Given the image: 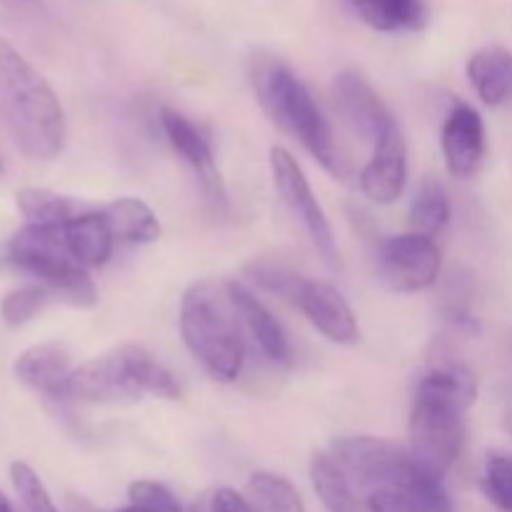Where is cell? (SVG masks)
<instances>
[{
  "instance_id": "6da1fadb",
  "label": "cell",
  "mask_w": 512,
  "mask_h": 512,
  "mask_svg": "<svg viewBox=\"0 0 512 512\" xmlns=\"http://www.w3.org/2000/svg\"><path fill=\"white\" fill-rule=\"evenodd\" d=\"M310 480L328 512H455L443 478L423 463L393 473H348L333 455L318 453Z\"/></svg>"
},
{
  "instance_id": "7402d4cb",
  "label": "cell",
  "mask_w": 512,
  "mask_h": 512,
  "mask_svg": "<svg viewBox=\"0 0 512 512\" xmlns=\"http://www.w3.org/2000/svg\"><path fill=\"white\" fill-rule=\"evenodd\" d=\"M450 223V198L438 178H423L410 200V225L413 233L435 238Z\"/></svg>"
},
{
  "instance_id": "52a82bcc",
  "label": "cell",
  "mask_w": 512,
  "mask_h": 512,
  "mask_svg": "<svg viewBox=\"0 0 512 512\" xmlns=\"http://www.w3.org/2000/svg\"><path fill=\"white\" fill-rule=\"evenodd\" d=\"M270 170H273L278 195L283 198V203L293 210L295 218L303 223V228L308 230L310 240H313L315 250H318V255L323 258V263L328 265L330 270L343 268L338 240H335L333 228H330L328 215H325L323 205L315 198L313 188H310L308 178H305L303 168H300L298 160L293 158V153H288L285 148L270 150Z\"/></svg>"
},
{
  "instance_id": "9c48e42d",
  "label": "cell",
  "mask_w": 512,
  "mask_h": 512,
  "mask_svg": "<svg viewBox=\"0 0 512 512\" xmlns=\"http://www.w3.org/2000/svg\"><path fill=\"white\" fill-rule=\"evenodd\" d=\"M160 128H163L165 138L173 145L175 153L195 170L210 203L218 210L228 208V193H225V185L218 168H215L213 148H210L208 135L193 120L185 118L183 113H178L173 108L160 110Z\"/></svg>"
},
{
  "instance_id": "1f68e13d",
  "label": "cell",
  "mask_w": 512,
  "mask_h": 512,
  "mask_svg": "<svg viewBox=\"0 0 512 512\" xmlns=\"http://www.w3.org/2000/svg\"><path fill=\"white\" fill-rule=\"evenodd\" d=\"M0 512H15L13 503H10L8 495H5V493H0Z\"/></svg>"
},
{
  "instance_id": "4dcf8cb0",
  "label": "cell",
  "mask_w": 512,
  "mask_h": 512,
  "mask_svg": "<svg viewBox=\"0 0 512 512\" xmlns=\"http://www.w3.org/2000/svg\"><path fill=\"white\" fill-rule=\"evenodd\" d=\"M210 512H255L250 498H243L238 490L220 488L210 500Z\"/></svg>"
},
{
  "instance_id": "4fadbf2b",
  "label": "cell",
  "mask_w": 512,
  "mask_h": 512,
  "mask_svg": "<svg viewBox=\"0 0 512 512\" xmlns=\"http://www.w3.org/2000/svg\"><path fill=\"white\" fill-rule=\"evenodd\" d=\"M440 148L453 178H473L485 158V125L478 110L455 103L440 130Z\"/></svg>"
},
{
  "instance_id": "603a6c76",
  "label": "cell",
  "mask_w": 512,
  "mask_h": 512,
  "mask_svg": "<svg viewBox=\"0 0 512 512\" xmlns=\"http://www.w3.org/2000/svg\"><path fill=\"white\" fill-rule=\"evenodd\" d=\"M420 393L435 395V398L453 403L455 408L468 410L478 398V378L465 365L448 363L433 368L418 385Z\"/></svg>"
},
{
  "instance_id": "d4e9b609",
  "label": "cell",
  "mask_w": 512,
  "mask_h": 512,
  "mask_svg": "<svg viewBox=\"0 0 512 512\" xmlns=\"http://www.w3.org/2000/svg\"><path fill=\"white\" fill-rule=\"evenodd\" d=\"M15 205L20 215L33 225H60L70 220L78 205L65 195L53 193L48 188H23L15 193Z\"/></svg>"
},
{
  "instance_id": "5bb4252c",
  "label": "cell",
  "mask_w": 512,
  "mask_h": 512,
  "mask_svg": "<svg viewBox=\"0 0 512 512\" xmlns=\"http://www.w3.org/2000/svg\"><path fill=\"white\" fill-rule=\"evenodd\" d=\"M70 368L68 350L60 343H40L23 350L13 363V375L20 385L50 400L68 398Z\"/></svg>"
},
{
  "instance_id": "d6986e66",
  "label": "cell",
  "mask_w": 512,
  "mask_h": 512,
  "mask_svg": "<svg viewBox=\"0 0 512 512\" xmlns=\"http://www.w3.org/2000/svg\"><path fill=\"white\" fill-rule=\"evenodd\" d=\"M115 355L123 365V373L128 378L135 400H140L143 395H153V398L163 400L180 398V388L173 375H170V370L163 368L145 348L128 343L115 348Z\"/></svg>"
},
{
  "instance_id": "836d02e7",
  "label": "cell",
  "mask_w": 512,
  "mask_h": 512,
  "mask_svg": "<svg viewBox=\"0 0 512 512\" xmlns=\"http://www.w3.org/2000/svg\"><path fill=\"white\" fill-rule=\"evenodd\" d=\"M5 173V165H3V158H0V175Z\"/></svg>"
},
{
  "instance_id": "4316f807",
  "label": "cell",
  "mask_w": 512,
  "mask_h": 512,
  "mask_svg": "<svg viewBox=\"0 0 512 512\" xmlns=\"http://www.w3.org/2000/svg\"><path fill=\"white\" fill-rule=\"evenodd\" d=\"M483 493L500 512H512V453L495 450L483 465Z\"/></svg>"
},
{
  "instance_id": "d6a6232c",
  "label": "cell",
  "mask_w": 512,
  "mask_h": 512,
  "mask_svg": "<svg viewBox=\"0 0 512 512\" xmlns=\"http://www.w3.org/2000/svg\"><path fill=\"white\" fill-rule=\"evenodd\" d=\"M115 512H150V510H145V508H138V505H125V508H120V510H115Z\"/></svg>"
},
{
  "instance_id": "9a60e30c",
  "label": "cell",
  "mask_w": 512,
  "mask_h": 512,
  "mask_svg": "<svg viewBox=\"0 0 512 512\" xmlns=\"http://www.w3.org/2000/svg\"><path fill=\"white\" fill-rule=\"evenodd\" d=\"M230 300H233L235 310H238V318L243 323V328L248 330V335L253 338V343L258 345L260 353L268 360L278 365H290L293 363V350H290V340L285 335L283 325L275 320V315L250 293L248 288H243L240 283L230 280L228 283Z\"/></svg>"
},
{
  "instance_id": "8fae6325",
  "label": "cell",
  "mask_w": 512,
  "mask_h": 512,
  "mask_svg": "<svg viewBox=\"0 0 512 512\" xmlns=\"http://www.w3.org/2000/svg\"><path fill=\"white\" fill-rule=\"evenodd\" d=\"M335 110L343 123L363 140H378L395 123L393 113L383 103L373 85L355 70H343L333 80Z\"/></svg>"
},
{
  "instance_id": "ffe728a7",
  "label": "cell",
  "mask_w": 512,
  "mask_h": 512,
  "mask_svg": "<svg viewBox=\"0 0 512 512\" xmlns=\"http://www.w3.org/2000/svg\"><path fill=\"white\" fill-rule=\"evenodd\" d=\"M365 25L380 33L418 30L425 25L423 0H343Z\"/></svg>"
},
{
  "instance_id": "277c9868",
  "label": "cell",
  "mask_w": 512,
  "mask_h": 512,
  "mask_svg": "<svg viewBox=\"0 0 512 512\" xmlns=\"http://www.w3.org/2000/svg\"><path fill=\"white\" fill-rule=\"evenodd\" d=\"M180 335L210 378L233 383L243 370L245 338L228 283L198 280L180 300Z\"/></svg>"
},
{
  "instance_id": "8992f818",
  "label": "cell",
  "mask_w": 512,
  "mask_h": 512,
  "mask_svg": "<svg viewBox=\"0 0 512 512\" xmlns=\"http://www.w3.org/2000/svg\"><path fill=\"white\" fill-rule=\"evenodd\" d=\"M465 448V410L428 393H415L410 410V453L445 478Z\"/></svg>"
},
{
  "instance_id": "2e32d148",
  "label": "cell",
  "mask_w": 512,
  "mask_h": 512,
  "mask_svg": "<svg viewBox=\"0 0 512 512\" xmlns=\"http://www.w3.org/2000/svg\"><path fill=\"white\" fill-rule=\"evenodd\" d=\"M68 398L85 400V403H123V400H133L113 350L108 355H100V358L88 360V363L73 368L68 378Z\"/></svg>"
},
{
  "instance_id": "484cf974",
  "label": "cell",
  "mask_w": 512,
  "mask_h": 512,
  "mask_svg": "<svg viewBox=\"0 0 512 512\" xmlns=\"http://www.w3.org/2000/svg\"><path fill=\"white\" fill-rule=\"evenodd\" d=\"M50 300H55L43 285H20V288L10 290L0 298V318L10 328H20V325L30 323L35 315L43 313L48 308Z\"/></svg>"
},
{
  "instance_id": "ac0fdd59",
  "label": "cell",
  "mask_w": 512,
  "mask_h": 512,
  "mask_svg": "<svg viewBox=\"0 0 512 512\" xmlns=\"http://www.w3.org/2000/svg\"><path fill=\"white\" fill-rule=\"evenodd\" d=\"M468 80L478 98L490 108H512V53L483 48L468 60Z\"/></svg>"
},
{
  "instance_id": "cb8c5ba5",
  "label": "cell",
  "mask_w": 512,
  "mask_h": 512,
  "mask_svg": "<svg viewBox=\"0 0 512 512\" xmlns=\"http://www.w3.org/2000/svg\"><path fill=\"white\" fill-rule=\"evenodd\" d=\"M248 495L255 512H305L303 498L283 475L258 470L248 480Z\"/></svg>"
},
{
  "instance_id": "83f0119b",
  "label": "cell",
  "mask_w": 512,
  "mask_h": 512,
  "mask_svg": "<svg viewBox=\"0 0 512 512\" xmlns=\"http://www.w3.org/2000/svg\"><path fill=\"white\" fill-rule=\"evenodd\" d=\"M245 273H248L250 280L258 283L260 288L268 290V293L273 295H280V298L290 300V303L295 300L298 285L303 283V275L285 268V265L273 263V260H255V263H250L248 268H245Z\"/></svg>"
},
{
  "instance_id": "e0dca14e",
  "label": "cell",
  "mask_w": 512,
  "mask_h": 512,
  "mask_svg": "<svg viewBox=\"0 0 512 512\" xmlns=\"http://www.w3.org/2000/svg\"><path fill=\"white\" fill-rule=\"evenodd\" d=\"M65 248L70 258L85 270L100 268L113 255V233L103 210H85L63 223Z\"/></svg>"
},
{
  "instance_id": "f1b7e54d",
  "label": "cell",
  "mask_w": 512,
  "mask_h": 512,
  "mask_svg": "<svg viewBox=\"0 0 512 512\" xmlns=\"http://www.w3.org/2000/svg\"><path fill=\"white\" fill-rule=\"evenodd\" d=\"M10 480H13V488L18 493L25 512H60L55 508L48 490H45L43 480L38 478V473L28 463L10 465Z\"/></svg>"
},
{
  "instance_id": "ba28073f",
  "label": "cell",
  "mask_w": 512,
  "mask_h": 512,
  "mask_svg": "<svg viewBox=\"0 0 512 512\" xmlns=\"http://www.w3.org/2000/svg\"><path fill=\"white\" fill-rule=\"evenodd\" d=\"M440 248L420 233L390 235L375 248V270L380 283L393 293H420L440 278Z\"/></svg>"
},
{
  "instance_id": "7c38bea8",
  "label": "cell",
  "mask_w": 512,
  "mask_h": 512,
  "mask_svg": "<svg viewBox=\"0 0 512 512\" xmlns=\"http://www.w3.org/2000/svg\"><path fill=\"white\" fill-rule=\"evenodd\" d=\"M295 308L308 318L318 333L338 345H355L360 340L358 318L338 288L323 280L303 278L293 300Z\"/></svg>"
},
{
  "instance_id": "f546056e",
  "label": "cell",
  "mask_w": 512,
  "mask_h": 512,
  "mask_svg": "<svg viewBox=\"0 0 512 512\" xmlns=\"http://www.w3.org/2000/svg\"><path fill=\"white\" fill-rule=\"evenodd\" d=\"M128 498L133 505L150 512H193L183 500L175 498L165 485L155 483V480H138V483H133L128 490Z\"/></svg>"
},
{
  "instance_id": "5b68a950",
  "label": "cell",
  "mask_w": 512,
  "mask_h": 512,
  "mask_svg": "<svg viewBox=\"0 0 512 512\" xmlns=\"http://www.w3.org/2000/svg\"><path fill=\"white\" fill-rule=\"evenodd\" d=\"M8 260L23 273L33 275L55 300L73 308H93L98 288L83 265L70 258L60 225L25 223L8 243Z\"/></svg>"
},
{
  "instance_id": "30bf717a",
  "label": "cell",
  "mask_w": 512,
  "mask_h": 512,
  "mask_svg": "<svg viewBox=\"0 0 512 512\" xmlns=\"http://www.w3.org/2000/svg\"><path fill=\"white\" fill-rule=\"evenodd\" d=\"M360 190L378 205H390L408 183V143L398 123L390 125L373 143V155L360 170Z\"/></svg>"
},
{
  "instance_id": "3957f363",
  "label": "cell",
  "mask_w": 512,
  "mask_h": 512,
  "mask_svg": "<svg viewBox=\"0 0 512 512\" xmlns=\"http://www.w3.org/2000/svg\"><path fill=\"white\" fill-rule=\"evenodd\" d=\"M253 90L258 103L268 113V118L278 125L280 130L290 133L303 143V148L333 175L340 183L350 180L348 160L340 153L335 143L333 128L323 115L320 105L315 103L308 85L278 58H255L253 70H250Z\"/></svg>"
},
{
  "instance_id": "7a4b0ae2",
  "label": "cell",
  "mask_w": 512,
  "mask_h": 512,
  "mask_svg": "<svg viewBox=\"0 0 512 512\" xmlns=\"http://www.w3.org/2000/svg\"><path fill=\"white\" fill-rule=\"evenodd\" d=\"M0 123L30 160L63 153L68 125L48 80L0 35Z\"/></svg>"
},
{
  "instance_id": "44dd1931",
  "label": "cell",
  "mask_w": 512,
  "mask_h": 512,
  "mask_svg": "<svg viewBox=\"0 0 512 512\" xmlns=\"http://www.w3.org/2000/svg\"><path fill=\"white\" fill-rule=\"evenodd\" d=\"M103 215L110 225L115 240L123 243H155L160 238L158 215L148 203L138 198H118L103 205Z\"/></svg>"
}]
</instances>
